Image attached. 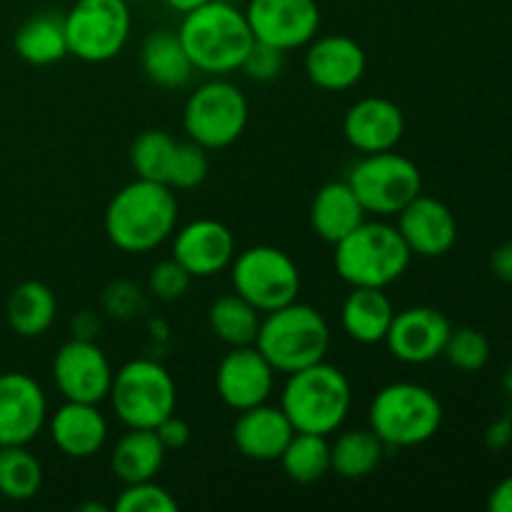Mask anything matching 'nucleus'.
I'll list each match as a JSON object with an SVG mask.
<instances>
[{
    "label": "nucleus",
    "mask_w": 512,
    "mask_h": 512,
    "mask_svg": "<svg viewBox=\"0 0 512 512\" xmlns=\"http://www.w3.org/2000/svg\"><path fill=\"white\" fill-rule=\"evenodd\" d=\"M103 225L110 243L123 253H150L173 238L178 228V198L168 185L135 178L110 198Z\"/></svg>",
    "instance_id": "1"
},
{
    "label": "nucleus",
    "mask_w": 512,
    "mask_h": 512,
    "mask_svg": "<svg viewBox=\"0 0 512 512\" xmlns=\"http://www.w3.org/2000/svg\"><path fill=\"white\" fill-rule=\"evenodd\" d=\"M178 38L195 70L213 78L240 70L255 43L245 10L230 0H208L185 13Z\"/></svg>",
    "instance_id": "2"
},
{
    "label": "nucleus",
    "mask_w": 512,
    "mask_h": 512,
    "mask_svg": "<svg viewBox=\"0 0 512 512\" xmlns=\"http://www.w3.org/2000/svg\"><path fill=\"white\" fill-rule=\"evenodd\" d=\"M280 408L293 423L295 433L328 438L348 420L353 408V388L343 370L320 360L288 375V383L280 393Z\"/></svg>",
    "instance_id": "3"
},
{
    "label": "nucleus",
    "mask_w": 512,
    "mask_h": 512,
    "mask_svg": "<svg viewBox=\"0 0 512 512\" xmlns=\"http://www.w3.org/2000/svg\"><path fill=\"white\" fill-rule=\"evenodd\" d=\"M413 253L398 228L380 220H363L335 243L333 265L350 288H388L410 268Z\"/></svg>",
    "instance_id": "4"
},
{
    "label": "nucleus",
    "mask_w": 512,
    "mask_h": 512,
    "mask_svg": "<svg viewBox=\"0 0 512 512\" xmlns=\"http://www.w3.org/2000/svg\"><path fill=\"white\" fill-rule=\"evenodd\" d=\"M330 325L318 308L308 303L283 305L260 320L255 348L265 355L275 373H298L325 360L330 350Z\"/></svg>",
    "instance_id": "5"
},
{
    "label": "nucleus",
    "mask_w": 512,
    "mask_h": 512,
    "mask_svg": "<svg viewBox=\"0 0 512 512\" xmlns=\"http://www.w3.org/2000/svg\"><path fill=\"white\" fill-rule=\"evenodd\" d=\"M443 403L430 388L398 380L375 393L368 408V428L388 448H415L438 435Z\"/></svg>",
    "instance_id": "6"
},
{
    "label": "nucleus",
    "mask_w": 512,
    "mask_h": 512,
    "mask_svg": "<svg viewBox=\"0 0 512 512\" xmlns=\"http://www.w3.org/2000/svg\"><path fill=\"white\" fill-rule=\"evenodd\" d=\"M108 400L123 425L155 430L178 408V388L158 360L135 358L113 375Z\"/></svg>",
    "instance_id": "7"
},
{
    "label": "nucleus",
    "mask_w": 512,
    "mask_h": 512,
    "mask_svg": "<svg viewBox=\"0 0 512 512\" xmlns=\"http://www.w3.org/2000/svg\"><path fill=\"white\" fill-rule=\"evenodd\" d=\"M250 105L235 83L215 75L188 95L183 108V128L188 140L205 150L230 148L248 128Z\"/></svg>",
    "instance_id": "8"
},
{
    "label": "nucleus",
    "mask_w": 512,
    "mask_h": 512,
    "mask_svg": "<svg viewBox=\"0 0 512 512\" xmlns=\"http://www.w3.org/2000/svg\"><path fill=\"white\" fill-rule=\"evenodd\" d=\"M348 185L358 195L365 213L375 218H393L410 200L423 193V173L418 165L395 150L363 155L350 168Z\"/></svg>",
    "instance_id": "9"
},
{
    "label": "nucleus",
    "mask_w": 512,
    "mask_h": 512,
    "mask_svg": "<svg viewBox=\"0 0 512 512\" xmlns=\"http://www.w3.org/2000/svg\"><path fill=\"white\" fill-rule=\"evenodd\" d=\"M228 270L235 293L243 295L263 315L298 300L303 285L295 260L275 245L240 250Z\"/></svg>",
    "instance_id": "10"
},
{
    "label": "nucleus",
    "mask_w": 512,
    "mask_h": 512,
    "mask_svg": "<svg viewBox=\"0 0 512 512\" xmlns=\"http://www.w3.org/2000/svg\"><path fill=\"white\" fill-rule=\"evenodd\" d=\"M63 20L70 55L95 65L118 58L133 28L128 0H75Z\"/></svg>",
    "instance_id": "11"
},
{
    "label": "nucleus",
    "mask_w": 512,
    "mask_h": 512,
    "mask_svg": "<svg viewBox=\"0 0 512 512\" xmlns=\"http://www.w3.org/2000/svg\"><path fill=\"white\" fill-rule=\"evenodd\" d=\"M245 18L255 40L288 53L318 35L323 15L318 0H248Z\"/></svg>",
    "instance_id": "12"
},
{
    "label": "nucleus",
    "mask_w": 512,
    "mask_h": 512,
    "mask_svg": "<svg viewBox=\"0 0 512 512\" xmlns=\"http://www.w3.org/2000/svg\"><path fill=\"white\" fill-rule=\"evenodd\" d=\"M108 355L95 340L70 338L53 358V383L65 400L100 405L113 385Z\"/></svg>",
    "instance_id": "13"
},
{
    "label": "nucleus",
    "mask_w": 512,
    "mask_h": 512,
    "mask_svg": "<svg viewBox=\"0 0 512 512\" xmlns=\"http://www.w3.org/2000/svg\"><path fill=\"white\" fill-rule=\"evenodd\" d=\"M450 330L453 325L438 308L413 305V308L395 310V318L383 343L400 363L425 365L443 355Z\"/></svg>",
    "instance_id": "14"
},
{
    "label": "nucleus",
    "mask_w": 512,
    "mask_h": 512,
    "mask_svg": "<svg viewBox=\"0 0 512 512\" xmlns=\"http://www.w3.org/2000/svg\"><path fill=\"white\" fill-rule=\"evenodd\" d=\"M305 75L310 83L328 93L355 88L368 70V55L355 38L343 33L315 35L305 45Z\"/></svg>",
    "instance_id": "15"
},
{
    "label": "nucleus",
    "mask_w": 512,
    "mask_h": 512,
    "mask_svg": "<svg viewBox=\"0 0 512 512\" xmlns=\"http://www.w3.org/2000/svg\"><path fill=\"white\" fill-rule=\"evenodd\" d=\"M275 388V368L255 345L230 348L215 370V390L235 413L268 403Z\"/></svg>",
    "instance_id": "16"
},
{
    "label": "nucleus",
    "mask_w": 512,
    "mask_h": 512,
    "mask_svg": "<svg viewBox=\"0 0 512 512\" xmlns=\"http://www.w3.org/2000/svg\"><path fill=\"white\" fill-rule=\"evenodd\" d=\"M48 423L43 385L28 373H0V445H28Z\"/></svg>",
    "instance_id": "17"
},
{
    "label": "nucleus",
    "mask_w": 512,
    "mask_h": 512,
    "mask_svg": "<svg viewBox=\"0 0 512 512\" xmlns=\"http://www.w3.org/2000/svg\"><path fill=\"white\" fill-rule=\"evenodd\" d=\"M238 253L233 230L213 218H200L173 233V258L190 278H213L225 273Z\"/></svg>",
    "instance_id": "18"
},
{
    "label": "nucleus",
    "mask_w": 512,
    "mask_h": 512,
    "mask_svg": "<svg viewBox=\"0 0 512 512\" xmlns=\"http://www.w3.org/2000/svg\"><path fill=\"white\" fill-rule=\"evenodd\" d=\"M343 135L358 153L395 150L405 135V113L395 100L370 95L348 108L343 118Z\"/></svg>",
    "instance_id": "19"
},
{
    "label": "nucleus",
    "mask_w": 512,
    "mask_h": 512,
    "mask_svg": "<svg viewBox=\"0 0 512 512\" xmlns=\"http://www.w3.org/2000/svg\"><path fill=\"white\" fill-rule=\"evenodd\" d=\"M398 233L403 235L410 253L420 258H443L458 240L455 215L443 200L420 193L398 213Z\"/></svg>",
    "instance_id": "20"
},
{
    "label": "nucleus",
    "mask_w": 512,
    "mask_h": 512,
    "mask_svg": "<svg viewBox=\"0 0 512 512\" xmlns=\"http://www.w3.org/2000/svg\"><path fill=\"white\" fill-rule=\"evenodd\" d=\"M295 435L293 423L280 405H255L243 410L233 425V443L248 460L255 463H273L280 460Z\"/></svg>",
    "instance_id": "21"
},
{
    "label": "nucleus",
    "mask_w": 512,
    "mask_h": 512,
    "mask_svg": "<svg viewBox=\"0 0 512 512\" xmlns=\"http://www.w3.org/2000/svg\"><path fill=\"white\" fill-rule=\"evenodd\" d=\"M55 448L73 460H88L103 450L108 440V420L95 403L65 400L48 420Z\"/></svg>",
    "instance_id": "22"
},
{
    "label": "nucleus",
    "mask_w": 512,
    "mask_h": 512,
    "mask_svg": "<svg viewBox=\"0 0 512 512\" xmlns=\"http://www.w3.org/2000/svg\"><path fill=\"white\" fill-rule=\"evenodd\" d=\"M365 208L360 205L358 195L348 185V180H330L315 193L310 205V225L315 235L325 243L335 245L353 233L365 220Z\"/></svg>",
    "instance_id": "23"
},
{
    "label": "nucleus",
    "mask_w": 512,
    "mask_h": 512,
    "mask_svg": "<svg viewBox=\"0 0 512 512\" xmlns=\"http://www.w3.org/2000/svg\"><path fill=\"white\" fill-rule=\"evenodd\" d=\"M393 318V300L383 288H353L340 310V325L345 335L360 345L383 343Z\"/></svg>",
    "instance_id": "24"
},
{
    "label": "nucleus",
    "mask_w": 512,
    "mask_h": 512,
    "mask_svg": "<svg viewBox=\"0 0 512 512\" xmlns=\"http://www.w3.org/2000/svg\"><path fill=\"white\" fill-rule=\"evenodd\" d=\"M140 65L150 83L158 88L178 90L193 80L198 73L195 65L190 63L183 43L178 38V30H155L143 40L140 48Z\"/></svg>",
    "instance_id": "25"
},
{
    "label": "nucleus",
    "mask_w": 512,
    "mask_h": 512,
    "mask_svg": "<svg viewBox=\"0 0 512 512\" xmlns=\"http://www.w3.org/2000/svg\"><path fill=\"white\" fill-rule=\"evenodd\" d=\"M165 455L168 450L163 448L155 430L130 428V433H125L110 453V470L123 485L155 480L163 468Z\"/></svg>",
    "instance_id": "26"
},
{
    "label": "nucleus",
    "mask_w": 512,
    "mask_h": 512,
    "mask_svg": "<svg viewBox=\"0 0 512 512\" xmlns=\"http://www.w3.org/2000/svg\"><path fill=\"white\" fill-rule=\"evenodd\" d=\"M58 315L55 293L40 280H25L15 285L5 300V320L20 338H40L48 333Z\"/></svg>",
    "instance_id": "27"
},
{
    "label": "nucleus",
    "mask_w": 512,
    "mask_h": 512,
    "mask_svg": "<svg viewBox=\"0 0 512 512\" xmlns=\"http://www.w3.org/2000/svg\"><path fill=\"white\" fill-rule=\"evenodd\" d=\"M15 53L28 65H45L60 63L65 55H70L68 38H65V20L63 15L55 13H38L25 20L15 33Z\"/></svg>",
    "instance_id": "28"
},
{
    "label": "nucleus",
    "mask_w": 512,
    "mask_h": 512,
    "mask_svg": "<svg viewBox=\"0 0 512 512\" xmlns=\"http://www.w3.org/2000/svg\"><path fill=\"white\" fill-rule=\"evenodd\" d=\"M388 445L370 428L345 430L330 443V473L345 480H360L375 473L385 458Z\"/></svg>",
    "instance_id": "29"
},
{
    "label": "nucleus",
    "mask_w": 512,
    "mask_h": 512,
    "mask_svg": "<svg viewBox=\"0 0 512 512\" xmlns=\"http://www.w3.org/2000/svg\"><path fill=\"white\" fill-rule=\"evenodd\" d=\"M260 313L255 305H250L243 295L225 293L215 298L208 308V325L215 338L223 340L228 348H243V345H255L258 338Z\"/></svg>",
    "instance_id": "30"
},
{
    "label": "nucleus",
    "mask_w": 512,
    "mask_h": 512,
    "mask_svg": "<svg viewBox=\"0 0 512 512\" xmlns=\"http://www.w3.org/2000/svg\"><path fill=\"white\" fill-rule=\"evenodd\" d=\"M43 488V465L28 445H0V495L15 503L33 500Z\"/></svg>",
    "instance_id": "31"
},
{
    "label": "nucleus",
    "mask_w": 512,
    "mask_h": 512,
    "mask_svg": "<svg viewBox=\"0 0 512 512\" xmlns=\"http://www.w3.org/2000/svg\"><path fill=\"white\" fill-rule=\"evenodd\" d=\"M285 475L300 485L323 480L330 473V443L325 435L295 433L280 455Z\"/></svg>",
    "instance_id": "32"
},
{
    "label": "nucleus",
    "mask_w": 512,
    "mask_h": 512,
    "mask_svg": "<svg viewBox=\"0 0 512 512\" xmlns=\"http://www.w3.org/2000/svg\"><path fill=\"white\" fill-rule=\"evenodd\" d=\"M175 148H178V140L165 130H143L130 145V165L135 170V178L168 185Z\"/></svg>",
    "instance_id": "33"
},
{
    "label": "nucleus",
    "mask_w": 512,
    "mask_h": 512,
    "mask_svg": "<svg viewBox=\"0 0 512 512\" xmlns=\"http://www.w3.org/2000/svg\"><path fill=\"white\" fill-rule=\"evenodd\" d=\"M443 355L453 368L463 373H478L488 365L490 360V343L480 330L475 328H458L450 330V338L445 343Z\"/></svg>",
    "instance_id": "34"
},
{
    "label": "nucleus",
    "mask_w": 512,
    "mask_h": 512,
    "mask_svg": "<svg viewBox=\"0 0 512 512\" xmlns=\"http://www.w3.org/2000/svg\"><path fill=\"white\" fill-rule=\"evenodd\" d=\"M210 173V158L208 150L203 145L185 140L178 143L173 155V165H170L168 188L173 190H195L205 183Z\"/></svg>",
    "instance_id": "35"
},
{
    "label": "nucleus",
    "mask_w": 512,
    "mask_h": 512,
    "mask_svg": "<svg viewBox=\"0 0 512 512\" xmlns=\"http://www.w3.org/2000/svg\"><path fill=\"white\" fill-rule=\"evenodd\" d=\"M118 512H178V500L173 493L158 485L155 480L125 485L113 505Z\"/></svg>",
    "instance_id": "36"
},
{
    "label": "nucleus",
    "mask_w": 512,
    "mask_h": 512,
    "mask_svg": "<svg viewBox=\"0 0 512 512\" xmlns=\"http://www.w3.org/2000/svg\"><path fill=\"white\" fill-rule=\"evenodd\" d=\"M190 273L178 263L175 258L160 260L153 270H150L148 278V293L153 298L163 300V303H173L180 300L190 288Z\"/></svg>",
    "instance_id": "37"
},
{
    "label": "nucleus",
    "mask_w": 512,
    "mask_h": 512,
    "mask_svg": "<svg viewBox=\"0 0 512 512\" xmlns=\"http://www.w3.org/2000/svg\"><path fill=\"white\" fill-rule=\"evenodd\" d=\"M240 70H243L250 80H255V83H273L275 78L283 75L285 53L283 50L273 48V45L255 40L253 48H250L248 55H245Z\"/></svg>",
    "instance_id": "38"
},
{
    "label": "nucleus",
    "mask_w": 512,
    "mask_h": 512,
    "mask_svg": "<svg viewBox=\"0 0 512 512\" xmlns=\"http://www.w3.org/2000/svg\"><path fill=\"white\" fill-rule=\"evenodd\" d=\"M103 308L118 320H133L145 310V293L130 280H115L105 288Z\"/></svg>",
    "instance_id": "39"
},
{
    "label": "nucleus",
    "mask_w": 512,
    "mask_h": 512,
    "mask_svg": "<svg viewBox=\"0 0 512 512\" xmlns=\"http://www.w3.org/2000/svg\"><path fill=\"white\" fill-rule=\"evenodd\" d=\"M155 433H158L160 443H163V448L168 450H183L185 445L190 443V425L185 423L183 418H178V415H168V418L163 420V423L155 428Z\"/></svg>",
    "instance_id": "40"
},
{
    "label": "nucleus",
    "mask_w": 512,
    "mask_h": 512,
    "mask_svg": "<svg viewBox=\"0 0 512 512\" xmlns=\"http://www.w3.org/2000/svg\"><path fill=\"white\" fill-rule=\"evenodd\" d=\"M100 328H103V323H100V318L93 310H80V313H75L73 320H70V333H73V338L80 340H95Z\"/></svg>",
    "instance_id": "41"
},
{
    "label": "nucleus",
    "mask_w": 512,
    "mask_h": 512,
    "mask_svg": "<svg viewBox=\"0 0 512 512\" xmlns=\"http://www.w3.org/2000/svg\"><path fill=\"white\" fill-rule=\"evenodd\" d=\"M490 268H493L495 278L512 285V240L495 250L493 258H490Z\"/></svg>",
    "instance_id": "42"
},
{
    "label": "nucleus",
    "mask_w": 512,
    "mask_h": 512,
    "mask_svg": "<svg viewBox=\"0 0 512 512\" xmlns=\"http://www.w3.org/2000/svg\"><path fill=\"white\" fill-rule=\"evenodd\" d=\"M488 510L490 512H512V475L510 478L500 480V483L490 490Z\"/></svg>",
    "instance_id": "43"
},
{
    "label": "nucleus",
    "mask_w": 512,
    "mask_h": 512,
    "mask_svg": "<svg viewBox=\"0 0 512 512\" xmlns=\"http://www.w3.org/2000/svg\"><path fill=\"white\" fill-rule=\"evenodd\" d=\"M510 440H512V423H510V420H498V423L490 425L488 433H485V443H488L490 450L505 448Z\"/></svg>",
    "instance_id": "44"
},
{
    "label": "nucleus",
    "mask_w": 512,
    "mask_h": 512,
    "mask_svg": "<svg viewBox=\"0 0 512 512\" xmlns=\"http://www.w3.org/2000/svg\"><path fill=\"white\" fill-rule=\"evenodd\" d=\"M163 3L168 5L170 10H175V13L185 15V13H190V10L200 8L203 3H208V0H163Z\"/></svg>",
    "instance_id": "45"
},
{
    "label": "nucleus",
    "mask_w": 512,
    "mask_h": 512,
    "mask_svg": "<svg viewBox=\"0 0 512 512\" xmlns=\"http://www.w3.org/2000/svg\"><path fill=\"white\" fill-rule=\"evenodd\" d=\"M80 510H83V512H105L108 508H105V505H100V503H88V505H80Z\"/></svg>",
    "instance_id": "46"
},
{
    "label": "nucleus",
    "mask_w": 512,
    "mask_h": 512,
    "mask_svg": "<svg viewBox=\"0 0 512 512\" xmlns=\"http://www.w3.org/2000/svg\"><path fill=\"white\" fill-rule=\"evenodd\" d=\"M503 385H505V390H508V393L512 395V363H510V368L505 370V378H503Z\"/></svg>",
    "instance_id": "47"
}]
</instances>
